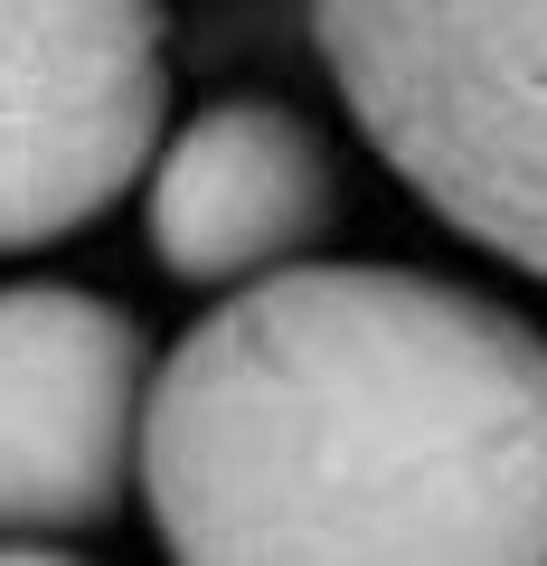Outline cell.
Returning <instances> with one entry per match:
<instances>
[{
    "label": "cell",
    "mask_w": 547,
    "mask_h": 566,
    "mask_svg": "<svg viewBox=\"0 0 547 566\" xmlns=\"http://www.w3.org/2000/svg\"><path fill=\"white\" fill-rule=\"evenodd\" d=\"M199 566H547V331L415 264H274L143 387Z\"/></svg>",
    "instance_id": "1"
},
{
    "label": "cell",
    "mask_w": 547,
    "mask_h": 566,
    "mask_svg": "<svg viewBox=\"0 0 547 566\" xmlns=\"http://www.w3.org/2000/svg\"><path fill=\"white\" fill-rule=\"evenodd\" d=\"M143 331L76 283L0 293V547L95 538L143 491Z\"/></svg>",
    "instance_id": "4"
},
{
    "label": "cell",
    "mask_w": 547,
    "mask_h": 566,
    "mask_svg": "<svg viewBox=\"0 0 547 566\" xmlns=\"http://www.w3.org/2000/svg\"><path fill=\"white\" fill-rule=\"evenodd\" d=\"M340 208V170H330L322 133L293 104L227 95L208 114H189L151 161V255L180 283H255L274 264H293Z\"/></svg>",
    "instance_id": "5"
},
{
    "label": "cell",
    "mask_w": 547,
    "mask_h": 566,
    "mask_svg": "<svg viewBox=\"0 0 547 566\" xmlns=\"http://www.w3.org/2000/svg\"><path fill=\"white\" fill-rule=\"evenodd\" d=\"M170 123L161 0H0V255L95 227Z\"/></svg>",
    "instance_id": "3"
},
{
    "label": "cell",
    "mask_w": 547,
    "mask_h": 566,
    "mask_svg": "<svg viewBox=\"0 0 547 566\" xmlns=\"http://www.w3.org/2000/svg\"><path fill=\"white\" fill-rule=\"evenodd\" d=\"M349 123L453 237L547 283V0H303Z\"/></svg>",
    "instance_id": "2"
}]
</instances>
